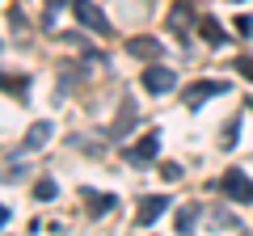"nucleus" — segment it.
<instances>
[{"mask_svg":"<svg viewBox=\"0 0 253 236\" xmlns=\"http://www.w3.org/2000/svg\"><path fill=\"white\" fill-rule=\"evenodd\" d=\"M72 13H76V21H81L84 30H93V34H110V17L93 4V0H72Z\"/></svg>","mask_w":253,"mask_h":236,"instance_id":"1","label":"nucleus"},{"mask_svg":"<svg viewBox=\"0 0 253 236\" xmlns=\"http://www.w3.org/2000/svg\"><path fill=\"white\" fill-rule=\"evenodd\" d=\"M224 194H228L232 202H253V182L245 177L241 169H228V173H224Z\"/></svg>","mask_w":253,"mask_h":236,"instance_id":"2","label":"nucleus"},{"mask_svg":"<svg viewBox=\"0 0 253 236\" xmlns=\"http://www.w3.org/2000/svg\"><path fill=\"white\" fill-rule=\"evenodd\" d=\"M169 211V198H161V194H148V198H139V211H135V224L139 228H148V224H156V219Z\"/></svg>","mask_w":253,"mask_h":236,"instance_id":"3","label":"nucleus"},{"mask_svg":"<svg viewBox=\"0 0 253 236\" xmlns=\"http://www.w3.org/2000/svg\"><path fill=\"white\" fill-rule=\"evenodd\" d=\"M173 84H177L173 68H144V89L148 93H169Z\"/></svg>","mask_w":253,"mask_h":236,"instance_id":"4","label":"nucleus"},{"mask_svg":"<svg viewBox=\"0 0 253 236\" xmlns=\"http://www.w3.org/2000/svg\"><path fill=\"white\" fill-rule=\"evenodd\" d=\"M228 84L224 80H199L186 89V106H203V97H215V93H224Z\"/></svg>","mask_w":253,"mask_h":236,"instance_id":"5","label":"nucleus"},{"mask_svg":"<svg viewBox=\"0 0 253 236\" xmlns=\"http://www.w3.org/2000/svg\"><path fill=\"white\" fill-rule=\"evenodd\" d=\"M126 51L139 55V59H161L165 46H161V38H144V34H139V38H131V42H126Z\"/></svg>","mask_w":253,"mask_h":236,"instance_id":"6","label":"nucleus"},{"mask_svg":"<svg viewBox=\"0 0 253 236\" xmlns=\"http://www.w3.org/2000/svg\"><path fill=\"white\" fill-rule=\"evenodd\" d=\"M156 152H161V139H156V135H144V139H139L135 148H131V164L139 169V164L156 160Z\"/></svg>","mask_w":253,"mask_h":236,"instance_id":"7","label":"nucleus"},{"mask_svg":"<svg viewBox=\"0 0 253 236\" xmlns=\"http://www.w3.org/2000/svg\"><path fill=\"white\" fill-rule=\"evenodd\" d=\"M46 139H51V122H34V127H30V135H26V144H21V152H38Z\"/></svg>","mask_w":253,"mask_h":236,"instance_id":"8","label":"nucleus"},{"mask_svg":"<svg viewBox=\"0 0 253 236\" xmlns=\"http://www.w3.org/2000/svg\"><path fill=\"white\" fill-rule=\"evenodd\" d=\"M199 34L207 38L211 46H224V42H228V34L219 30V21H215V17H203V21H199Z\"/></svg>","mask_w":253,"mask_h":236,"instance_id":"9","label":"nucleus"},{"mask_svg":"<svg viewBox=\"0 0 253 236\" xmlns=\"http://www.w3.org/2000/svg\"><path fill=\"white\" fill-rule=\"evenodd\" d=\"M84 198H89V211L93 215H106V211H114V194H97V190H84Z\"/></svg>","mask_w":253,"mask_h":236,"instance_id":"10","label":"nucleus"},{"mask_svg":"<svg viewBox=\"0 0 253 236\" xmlns=\"http://www.w3.org/2000/svg\"><path fill=\"white\" fill-rule=\"evenodd\" d=\"M190 21H194V9H190V4H173V13H169V26L177 30V34H186V30H190Z\"/></svg>","mask_w":253,"mask_h":236,"instance_id":"11","label":"nucleus"},{"mask_svg":"<svg viewBox=\"0 0 253 236\" xmlns=\"http://www.w3.org/2000/svg\"><path fill=\"white\" fill-rule=\"evenodd\" d=\"M194 219H199V207H181V211H177V232L186 236L190 228H194Z\"/></svg>","mask_w":253,"mask_h":236,"instance_id":"12","label":"nucleus"},{"mask_svg":"<svg viewBox=\"0 0 253 236\" xmlns=\"http://www.w3.org/2000/svg\"><path fill=\"white\" fill-rule=\"evenodd\" d=\"M34 194H38V198H55V182H51V177H42V182L34 186Z\"/></svg>","mask_w":253,"mask_h":236,"instance_id":"13","label":"nucleus"},{"mask_svg":"<svg viewBox=\"0 0 253 236\" xmlns=\"http://www.w3.org/2000/svg\"><path fill=\"white\" fill-rule=\"evenodd\" d=\"M161 177H165V182H177V177H181V169H177V164H165V169H161Z\"/></svg>","mask_w":253,"mask_h":236,"instance_id":"14","label":"nucleus"},{"mask_svg":"<svg viewBox=\"0 0 253 236\" xmlns=\"http://www.w3.org/2000/svg\"><path fill=\"white\" fill-rule=\"evenodd\" d=\"M236 68H241L245 80H253V59H236Z\"/></svg>","mask_w":253,"mask_h":236,"instance_id":"15","label":"nucleus"},{"mask_svg":"<svg viewBox=\"0 0 253 236\" xmlns=\"http://www.w3.org/2000/svg\"><path fill=\"white\" fill-rule=\"evenodd\" d=\"M4 224H9V207H0V228H4Z\"/></svg>","mask_w":253,"mask_h":236,"instance_id":"16","label":"nucleus"}]
</instances>
